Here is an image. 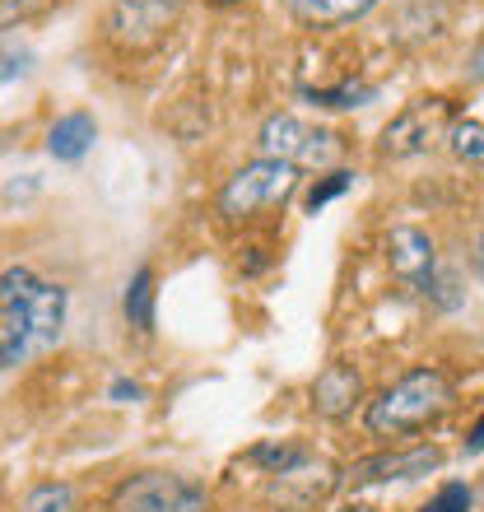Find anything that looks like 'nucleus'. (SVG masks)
<instances>
[{
    "mask_svg": "<svg viewBox=\"0 0 484 512\" xmlns=\"http://www.w3.org/2000/svg\"><path fill=\"white\" fill-rule=\"evenodd\" d=\"M256 149H261V159H280L298 173L303 168H326L331 173L345 159V135L308 122V117H294V112H275L256 131Z\"/></svg>",
    "mask_w": 484,
    "mask_h": 512,
    "instance_id": "39448f33",
    "label": "nucleus"
},
{
    "mask_svg": "<svg viewBox=\"0 0 484 512\" xmlns=\"http://www.w3.org/2000/svg\"><path fill=\"white\" fill-rule=\"evenodd\" d=\"M154 266H140L126 280V298H121V312H126V326H135L140 336H149L154 331V298H159V289H154Z\"/></svg>",
    "mask_w": 484,
    "mask_h": 512,
    "instance_id": "4468645a",
    "label": "nucleus"
},
{
    "mask_svg": "<svg viewBox=\"0 0 484 512\" xmlns=\"http://www.w3.org/2000/svg\"><path fill=\"white\" fill-rule=\"evenodd\" d=\"M98 140V122L94 112H66V117H56L52 131H47V154L56 163H80Z\"/></svg>",
    "mask_w": 484,
    "mask_h": 512,
    "instance_id": "f8f14e48",
    "label": "nucleus"
},
{
    "mask_svg": "<svg viewBox=\"0 0 484 512\" xmlns=\"http://www.w3.org/2000/svg\"><path fill=\"white\" fill-rule=\"evenodd\" d=\"M66 284L42 280L38 270H0V368H19L47 354L66 331Z\"/></svg>",
    "mask_w": 484,
    "mask_h": 512,
    "instance_id": "f257e3e1",
    "label": "nucleus"
},
{
    "mask_svg": "<svg viewBox=\"0 0 484 512\" xmlns=\"http://www.w3.org/2000/svg\"><path fill=\"white\" fill-rule=\"evenodd\" d=\"M447 149H452L461 163L484 168V122H466V117H457L452 135H447Z\"/></svg>",
    "mask_w": 484,
    "mask_h": 512,
    "instance_id": "f3484780",
    "label": "nucleus"
},
{
    "mask_svg": "<svg viewBox=\"0 0 484 512\" xmlns=\"http://www.w3.org/2000/svg\"><path fill=\"white\" fill-rule=\"evenodd\" d=\"M303 98H308L312 108H326V112H350V108H368L377 98V84H331V89H303Z\"/></svg>",
    "mask_w": 484,
    "mask_h": 512,
    "instance_id": "2eb2a0df",
    "label": "nucleus"
},
{
    "mask_svg": "<svg viewBox=\"0 0 484 512\" xmlns=\"http://www.w3.org/2000/svg\"><path fill=\"white\" fill-rule=\"evenodd\" d=\"M75 508V489L66 480H42V485L28 489L24 512H70Z\"/></svg>",
    "mask_w": 484,
    "mask_h": 512,
    "instance_id": "a211bd4d",
    "label": "nucleus"
},
{
    "mask_svg": "<svg viewBox=\"0 0 484 512\" xmlns=\"http://www.w3.org/2000/svg\"><path fill=\"white\" fill-rule=\"evenodd\" d=\"M312 410L322 419H345L354 415V405L363 401V373L354 364H345V359H336V364H326L317 378H312Z\"/></svg>",
    "mask_w": 484,
    "mask_h": 512,
    "instance_id": "9b49d317",
    "label": "nucleus"
},
{
    "mask_svg": "<svg viewBox=\"0 0 484 512\" xmlns=\"http://www.w3.org/2000/svg\"><path fill=\"white\" fill-rule=\"evenodd\" d=\"M187 14V0H112L103 10V47L126 61H140V56H154L159 47H168V38L177 33Z\"/></svg>",
    "mask_w": 484,
    "mask_h": 512,
    "instance_id": "7ed1b4c3",
    "label": "nucleus"
},
{
    "mask_svg": "<svg viewBox=\"0 0 484 512\" xmlns=\"http://www.w3.org/2000/svg\"><path fill=\"white\" fill-rule=\"evenodd\" d=\"M298 168H289V163H280V159H261L256 154L252 163H242L238 173L219 187V196H215V210H219V219L224 224H252V219H261V215H270V210H284V205L298 196Z\"/></svg>",
    "mask_w": 484,
    "mask_h": 512,
    "instance_id": "20e7f679",
    "label": "nucleus"
},
{
    "mask_svg": "<svg viewBox=\"0 0 484 512\" xmlns=\"http://www.w3.org/2000/svg\"><path fill=\"white\" fill-rule=\"evenodd\" d=\"M61 0H0V33H10V28H28L47 19Z\"/></svg>",
    "mask_w": 484,
    "mask_h": 512,
    "instance_id": "6ab92c4d",
    "label": "nucleus"
},
{
    "mask_svg": "<svg viewBox=\"0 0 484 512\" xmlns=\"http://www.w3.org/2000/svg\"><path fill=\"white\" fill-rule=\"evenodd\" d=\"M471 503H475L471 485H461V480H452V485L438 489V494H433V499L424 503L419 512H471Z\"/></svg>",
    "mask_w": 484,
    "mask_h": 512,
    "instance_id": "aec40b11",
    "label": "nucleus"
},
{
    "mask_svg": "<svg viewBox=\"0 0 484 512\" xmlns=\"http://www.w3.org/2000/svg\"><path fill=\"white\" fill-rule=\"evenodd\" d=\"M112 401H140V387H135V382H126V378H117V382H112Z\"/></svg>",
    "mask_w": 484,
    "mask_h": 512,
    "instance_id": "412c9836",
    "label": "nucleus"
},
{
    "mask_svg": "<svg viewBox=\"0 0 484 512\" xmlns=\"http://www.w3.org/2000/svg\"><path fill=\"white\" fill-rule=\"evenodd\" d=\"M387 266H391V275H396L405 289L429 294L433 275H438V247H433V238L424 229L401 224V229L387 233Z\"/></svg>",
    "mask_w": 484,
    "mask_h": 512,
    "instance_id": "9d476101",
    "label": "nucleus"
},
{
    "mask_svg": "<svg viewBox=\"0 0 484 512\" xmlns=\"http://www.w3.org/2000/svg\"><path fill=\"white\" fill-rule=\"evenodd\" d=\"M457 126V103L452 98H415L405 103L377 135V154L382 159H415V154H429L452 135Z\"/></svg>",
    "mask_w": 484,
    "mask_h": 512,
    "instance_id": "423d86ee",
    "label": "nucleus"
},
{
    "mask_svg": "<svg viewBox=\"0 0 484 512\" xmlns=\"http://www.w3.org/2000/svg\"><path fill=\"white\" fill-rule=\"evenodd\" d=\"M377 5L382 0H289V14L303 28H345Z\"/></svg>",
    "mask_w": 484,
    "mask_h": 512,
    "instance_id": "ddd939ff",
    "label": "nucleus"
},
{
    "mask_svg": "<svg viewBox=\"0 0 484 512\" xmlns=\"http://www.w3.org/2000/svg\"><path fill=\"white\" fill-rule=\"evenodd\" d=\"M466 452H484V419L471 429V438H466Z\"/></svg>",
    "mask_w": 484,
    "mask_h": 512,
    "instance_id": "4be33fe9",
    "label": "nucleus"
},
{
    "mask_svg": "<svg viewBox=\"0 0 484 512\" xmlns=\"http://www.w3.org/2000/svg\"><path fill=\"white\" fill-rule=\"evenodd\" d=\"M350 187H354V173H350V168H331V173L317 177V182L308 187V196H303V210H308V215H317V210H326L331 201H340V196H345Z\"/></svg>",
    "mask_w": 484,
    "mask_h": 512,
    "instance_id": "dca6fc26",
    "label": "nucleus"
},
{
    "mask_svg": "<svg viewBox=\"0 0 484 512\" xmlns=\"http://www.w3.org/2000/svg\"><path fill=\"white\" fill-rule=\"evenodd\" d=\"M112 512H210V494L182 471H135L112 489Z\"/></svg>",
    "mask_w": 484,
    "mask_h": 512,
    "instance_id": "0eeeda50",
    "label": "nucleus"
},
{
    "mask_svg": "<svg viewBox=\"0 0 484 512\" xmlns=\"http://www.w3.org/2000/svg\"><path fill=\"white\" fill-rule=\"evenodd\" d=\"M443 466V452L433 443H419V447H387V452H373V457H359L345 471L354 489L363 485H391V480H424Z\"/></svg>",
    "mask_w": 484,
    "mask_h": 512,
    "instance_id": "1a4fd4ad",
    "label": "nucleus"
},
{
    "mask_svg": "<svg viewBox=\"0 0 484 512\" xmlns=\"http://www.w3.org/2000/svg\"><path fill=\"white\" fill-rule=\"evenodd\" d=\"M457 401V387L443 368H410L401 378L382 387L363 410V429L373 438H410V433L429 429L452 410Z\"/></svg>",
    "mask_w": 484,
    "mask_h": 512,
    "instance_id": "f03ea898",
    "label": "nucleus"
},
{
    "mask_svg": "<svg viewBox=\"0 0 484 512\" xmlns=\"http://www.w3.org/2000/svg\"><path fill=\"white\" fill-rule=\"evenodd\" d=\"M345 512H373V508H345Z\"/></svg>",
    "mask_w": 484,
    "mask_h": 512,
    "instance_id": "a878e982",
    "label": "nucleus"
},
{
    "mask_svg": "<svg viewBox=\"0 0 484 512\" xmlns=\"http://www.w3.org/2000/svg\"><path fill=\"white\" fill-rule=\"evenodd\" d=\"M471 80H480V84H484V42H480V52L471 56Z\"/></svg>",
    "mask_w": 484,
    "mask_h": 512,
    "instance_id": "5701e85b",
    "label": "nucleus"
},
{
    "mask_svg": "<svg viewBox=\"0 0 484 512\" xmlns=\"http://www.w3.org/2000/svg\"><path fill=\"white\" fill-rule=\"evenodd\" d=\"M475 270L484 275V238H480V252H475Z\"/></svg>",
    "mask_w": 484,
    "mask_h": 512,
    "instance_id": "393cba45",
    "label": "nucleus"
},
{
    "mask_svg": "<svg viewBox=\"0 0 484 512\" xmlns=\"http://www.w3.org/2000/svg\"><path fill=\"white\" fill-rule=\"evenodd\" d=\"M266 480H270L266 494H270V503H275L280 512H317L326 499H331V489H336L345 475L308 447L294 466H284V471L266 475Z\"/></svg>",
    "mask_w": 484,
    "mask_h": 512,
    "instance_id": "6e6552de",
    "label": "nucleus"
},
{
    "mask_svg": "<svg viewBox=\"0 0 484 512\" xmlns=\"http://www.w3.org/2000/svg\"><path fill=\"white\" fill-rule=\"evenodd\" d=\"M205 5H215V10H229V5H242V0H205Z\"/></svg>",
    "mask_w": 484,
    "mask_h": 512,
    "instance_id": "b1692460",
    "label": "nucleus"
}]
</instances>
